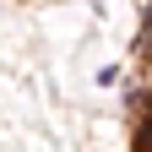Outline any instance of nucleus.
<instances>
[{"label":"nucleus","instance_id":"obj_1","mask_svg":"<svg viewBox=\"0 0 152 152\" xmlns=\"http://www.w3.org/2000/svg\"><path fill=\"white\" fill-rule=\"evenodd\" d=\"M136 147L141 152H152V98L141 103V114H136Z\"/></svg>","mask_w":152,"mask_h":152}]
</instances>
